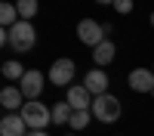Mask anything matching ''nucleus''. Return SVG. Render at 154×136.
<instances>
[{"label": "nucleus", "instance_id": "nucleus-1", "mask_svg": "<svg viewBox=\"0 0 154 136\" xmlns=\"http://www.w3.org/2000/svg\"><path fill=\"white\" fill-rule=\"evenodd\" d=\"M28 124V130H46L49 124H53V108H46L40 99H31V102H25V108L19 111Z\"/></svg>", "mask_w": 154, "mask_h": 136}, {"label": "nucleus", "instance_id": "nucleus-2", "mask_svg": "<svg viewBox=\"0 0 154 136\" xmlns=\"http://www.w3.org/2000/svg\"><path fill=\"white\" fill-rule=\"evenodd\" d=\"M34 43H37L34 25L25 22V19H19V22L9 28V46L16 49V53H28V49H34Z\"/></svg>", "mask_w": 154, "mask_h": 136}, {"label": "nucleus", "instance_id": "nucleus-3", "mask_svg": "<svg viewBox=\"0 0 154 136\" xmlns=\"http://www.w3.org/2000/svg\"><path fill=\"white\" fill-rule=\"evenodd\" d=\"M93 118L96 121H102V124H114L120 118V99L117 96H111V93H102V96H96L93 99Z\"/></svg>", "mask_w": 154, "mask_h": 136}, {"label": "nucleus", "instance_id": "nucleus-4", "mask_svg": "<svg viewBox=\"0 0 154 136\" xmlns=\"http://www.w3.org/2000/svg\"><path fill=\"white\" fill-rule=\"evenodd\" d=\"M77 37H80V43L89 46V49H96L99 43L108 40V37H105V25L96 22V19H80V22H77Z\"/></svg>", "mask_w": 154, "mask_h": 136}, {"label": "nucleus", "instance_id": "nucleus-5", "mask_svg": "<svg viewBox=\"0 0 154 136\" xmlns=\"http://www.w3.org/2000/svg\"><path fill=\"white\" fill-rule=\"evenodd\" d=\"M74 59H56L53 62V68H49V84L53 87H71V81H74Z\"/></svg>", "mask_w": 154, "mask_h": 136}, {"label": "nucleus", "instance_id": "nucleus-6", "mask_svg": "<svg viewBox=\"0 0 154 136\" xmlns=\"http://www.w3.org/2000/svg\"><path fill=\"white\" fill-rule=\"evenodd\" d=\"M19 90H22V96L25 99H28V102H31V99H37V96H40L43 93V74L40 71H25V77L19 81Z\"/></svg>", "mask_w": 154, "mask_h": 136}, {"label": "nucleus", "instance_id": "nucleus-7", "mask_svg": "<svg viewBox=\"0 0 154 136\" xmlns=\"http://www.w3.org/2000/svg\"><path fill=\"white\" fill-rule=\"evenodd\" d=\"M126 84L136 93H154V71L151 68H136V71H130Z\"/></svg>", "mask_w": 154, "mask_h": 136}, {"label": "nucleus", "instance_id": "nucleus-8", "mask_svg": "<svg viewBox=\"0 0 154 136\" xmlns=\"http://www.w3.org/2000/svg\"><path fill=\"white\" fill-rule=\"evenodd\" d=\"M0 105L6 108V115H19V111L25 108V96H22V90L19 87H3V90H0Z\"/></svg>", "mask_w": 154, "mask_h": 136}, {"label": "nucleus", "instance_id": "nucleus-9", "mask_svg": "<svg viewBox=\"0 0 154 136\" xmlns=\"http://www.w3.org/2000/svg\"><path fill=\"white\" fill-rule=\"evenodd\" d=\"M93 99L96 96L89 93L83 84H71L68 87V105L71 108H93Z\"/></svg>", "mask_w": 154, "mask_h": 136}, {"label": "nucleus", "instance_id": "nucleus-10", "mask_svg": "<svg viewBox=\"0 0 154 136\" xmlns=\"http://www.w3.org/2000/svg\"><path fill=\"white\" fill-rule=\"evenodd\" d=\"M0 136H28V124L22 115H3L0 121Z\"/></svg>", "mask_w": 154, "mask_h": 136}, {"label": "nucleus", "instance_id": "nucleus-11", "mask_svg": "<svg viewBox=\"0 0 154 136\" xmlns=\"http://www.w3.org/2000/svg\"><path fill=\"white\" fill-rule=\"evenodd\" d=\"M83 87H86V90L93 93V96L108 93V74L102 71V68H93V71H89L86 77H83Z\"/></svg>", "mask_w": 154, "mask_h": 136}, {"label": "nucleus", "instance_id": "nucleus-12", "mask_svg": "<svg viewBox=\"0 0 154 136\" xmlns=\"http://www.w3.org/2000/svg\"><path fill=\"white\" fill-rule=\"evenodd\" d=\"M114 59H117V46H114L111 40H105V43H99V46L93 49V62H96L99 68H105L108 62H114Z\"/></svg>", "mask_w": 154, "mask_h": 136}, {"label": "nucleus", "instance_id": "nucleus-13", "mask_svg": "<svg viewBox=\"0 0 154 136\" xmlns=\"http://www.w3.org/2000/svg\"><path fill=\"white\" fill-rule=\"evenodd\" d=\"M19 19H22L19 16V6L9 3V0H3V3H0V25H3V28H12Z\"/></svg>", "mask_w": 154, "mask_h": 136}, {"label": "nucleus", "instance_id": "nucleus-14", "mask_svg": "<svg viewBox=\"0 0 154 136\" xmlns=\"http://www.w3.org/2000/svg\"><path fill=\"white\" fill-rule=\"evenodd\" d=\"M0 71H3V77H6V81H22V77H25L22 59H6V62H3V68H0Z\"/></svg>", "mask_w": 154, "mask_h": 136}, {"label": "nucleus", "instance_id": "nucleus-15", "mask_svg": "<svg viewBox=\"0 0 154 136\" xmlns=\"http://www.w3.org/2000/svg\"><path fill=\"white\" fill-rule=\"evenodd\" d=\"M71 115H74V108L68 105V99H62V102L53 105V124H68Z\"/></svg>", "mask_w": 154, "mask_h": 136}, {"label": "nucleus", "instance_id": "nucleus-16", "mask_svg": "<svg viewBox=\"0 0 154 136\" xmlns=\"http://www.w3.org/2000/svg\"><path fill=\"white\" fill-rule=\"evenodd\" d=\"M89 115H93L89 108H74V115H71V121H68V127H71V130H83L86 124H89Z\"/></svg>", "mask_w": 154, "mask_h": 136}, {"label": "nucleus", "instance_id": "nucleus-17", "mask_svg": "<svg viewBox=\"0 0 154 136\" xmlns=\"http://www.w3.org/2000/svg\"><path fill=\"white\" fill-rule=\"evenodd\" d=\"M19 16L25 19V22H31L34 16H37V9H40V6H37V0H19Z\"/></svg>", "mask_w": 154, "mask_h": 136}, {"label": "nucleus", "instance_id": "nucleus-18", "mask_svg": "<svg viewBox=\"0 0 154 136\" xmlns=\"http://www.w3.org/2000/svg\"><path fill=\"white\" fill-rule=\"evenodd\" d=\"M114 9H117L120 16H130L133 12V0H114Z\"/></svg>", "mask_w": 154, "mask_h": 136}, {"label": "nucleus", "instance_id": "nucleus-19", "mask_svg": "<svg viewBox=\"0 0 154 136\" xmlns=\"http://www.w3.org/2000/svg\"><path fill=\"white\" fill-rule=\"evenodd\" d=\"M28 136H49L46 130H28Z\"/></svg>", "mask_w": 154, "mask_h": 136}, {"label": "nucleus", "instance_id": "nucleus-20", "mask_svg": "<svg viewBox=\"0 0 154 136\" xmlns=\"http://www.w3.org/2000/svg\"><path fill=\"white\" fill-rule=\"evenodd\" d=\"M96 3H105V6H108V3H111V6H114V0H96Z\"/></svg>", "mask_w": 154, "mask_h": 136}, {"label": "nucleus", "instance_id": "nucleus-21", "mask_svg": "<svg viewBox=\"0 0 154 136\" xmlns=\"http://www.w3.org/2000/svg\"><path fill=\"white\" fill-rule=\"evenodd\" d=\"M151 25H154V12H151Z\"/></svg>", "mask_w": 154, "mask_h": 136}, {"label": "nucleus", "instance_id": "nucleus-22", "mask_svg": "<svg viewBox=\"0 0 154 136\" xmlns=\"http://www.w3.org/2000/svg\"><path fill=\"white\" fill-rule=\"evenodd\" d=\"M65 136H77V133H65Z\"/></svg>", "mask_w": 154, "mask_h": 136}, {"label": "nucleus", "instance_id": "nucleus-23", "mask_svg": "<svg viewBox=\"0 0 154 136\" xmlns=\"http://www.w3.org/2000/svg\"><path fill=\"white\" fill-rule=\"evenodd\" d=\"M151 71H154V65H151Z\"/></svg>", "mask_w": 154, "mask_h": 136}, {"label": "nucleus", "instance_id": "nucleus-24", "mask_svg": "<svg viewBox=\"0 0 154 136\" xmlns=\"http://www.w3.org/2000/svg\"><path fill=\"white\" fill-rule=\"evenodd\" d=\"M151 96H154V93H151Z\"/></svg>", "mask_w": 154, "mask_h": 136}]
</instances>
